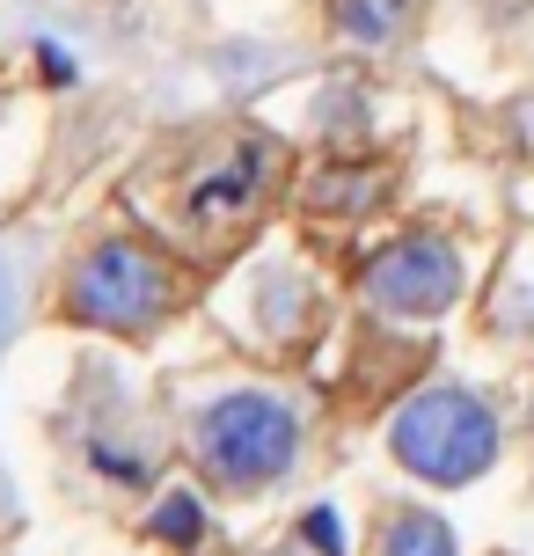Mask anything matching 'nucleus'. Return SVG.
I'll list each match as a JSON object with an SVG mask.
<instances>
[{"mask_svg": "<svg viewBox=\"0 0 534 556\" xmlns=\"http://www.w3.org/2000/svg\"><path fill=\"white\" fill-rule=\"evenodd\" d=\"M389 446L410 476L440 483V491H461V483H476L498 462V417L483 410V395H469V389H424L395 410Z\"/></svg>", "mask_w": 534, "mask_h": 556, "instance_id": "f257e3e1", "label": "nucleus"}, {"mask_svg": "<svg viewBox=\"0 0 534 556\" xmlns=\"http://www.w3.org/2000/svg\"><path fill=\"white\" fill-rule=\"evenodd\" d=\"M293 454H301V417L264 389H234L198 417V462L220 491H264L271 476L293 469Z\"/></svg>", "mask_w": 534, "mask_h": 556, "instance_id": "f03ea898", "label": "nucleus"}, {"mask_svg": "<svg viewBox=\"0 0 534 556\" xmlns=\"http://www.w3.org/2000/svg\"><path fill=\"white\" fill-rule=\"evenodd\" d=\"M169 301H176L169 264L147 250V242H125V235L96 242L74 264V278H66V315L88 323V330H117V337L147 330Z\"/></svg>", "mask_w": 534, "mask_h": 556, "instance_id": "7ed1b4c3", "label": "nucleus"}, {"mask_svg": "<svg viewBox=\"0 0 534 556\" xmlns=\"http://www.w3.org/2000/svg\"><path fill=\"white\" fill-rule=\"evenodd\" d=\"M461 293V256L440 235H403L366 264V301L389 315H440Z\"/></svg>", "mask_w": 534, "mask_h": 556, "instance_id": "20e7f679", "label": "nucleus"}, {"mask_svg": "<svg viewBox=\"0 0 534 556\" xmlns=\"http://www.w3.org/2000/svg\"><path fill=\"white\" fill-rule=\"evenodd\" d=\"M271 168H279V147L264 132L234 139L220 162L198 176L191 191H183V213H191V227H234L256 213V198L271 191Z\"/></svg>", "mask_w": 534, "mask_h": 556, "instance_id": "39448f33", "label": "nucleus"}, {"mask_svg": "<svg viewBox=\"0 0 534 556\" xmlns=\"http://www.w3.org/2000/svg\"><path fill=\"white\" fill-rule=\"evenodd\" d=\"M330 15L352 45H389L395 29L410 23V0H330Z\"/></svg>", "mask_w": 534, "mask_h": 556, "instance_id": "423d86ee", "label": "nucleus"}, {"mask_svg": "<svg viewBox=\"0 0 534 556\" xmlns=\"http://www.w3.org/2000/svg\"><path fill=\"white\" fill-rule=\"evenodd\" d=\"M381 556H454V528L440 513H395L381 534Z\"/></svg>", "mask_w": 534, "mask_h": 556, "instance_id": "0eeeda50", "label": "nucleus"}, {"mask_svg": "<svg viewBox=\"0 0 534 556\" xmlns=\"http://www.w3.org/2000/svg\"><path fill=\"white\" fill-rule=\"evenodd\" d=\"M154 534H162V542H198V534H205V513H198L191 491H169V498L154 505Z\"/></svg>", "mask_w": 534, "mask_h": 556, "instance_id": "6e6552de", "label": "nucleus"}, {"mask_svg": "<svg viewBox=\"0 0 534 556\" xmlns=\"http://www.w3.org/2000/svg\"><path fill=\"white\" fill-rule=\"evenodd\" d=\"M301 534H308L315 556H344V528H338V513H330V505H315L308 520H301Z\"/></svg>", "mask_w": 534, "mask_h": 556, "instance_id": "1a4fd4ad", "label": "nucleus"}, {"mask_svg": "<svg viewBox=\"0 0 534 556\" xmlns=\"http://www.w3.org/2000/svg\"><path fill=\"white\" fill-rule=\"evenodd\" d=\"M37 66H44V81H59V88L74 81V59L59 52V45H37Z\"/></svg>", "mask_w": 534, "mask_h": 556, "instance_id": "9d476101", "label": "nucleus"}, {"mask_svg": "<svg viewBox=\"0 0 534 556\" xmlns=\"http://www.w3.org/2000/svg\"><path fill=\"white\" fill-rule=\"evenodd\" d=\"M0 330H8V271H0Z\"/></svg>", "mask_w": 534, "mask_h": 556, "instance_id": "9b49d317", "label": "nucleus"}]
</instances>
